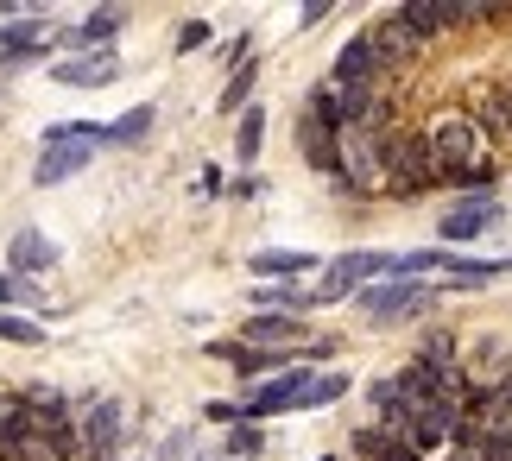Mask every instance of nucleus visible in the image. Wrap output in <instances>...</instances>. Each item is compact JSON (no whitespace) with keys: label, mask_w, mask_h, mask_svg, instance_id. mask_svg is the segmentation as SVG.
I'll return each mask as SVG.
<instances>
[{"label":"nucleus","mask_w":512,"mask_h":461,"mask_svg":"<svg viewBox=\"0 0 512 461\" xmlns=\"http://www.w3.org/2000/svg\"><path fill=\"white\" fill-rule=\"evenodd\" d=\"M430 139V158H437V184H462V190H487L500 177V158L487 152L481 127L468 114H437L424 127Z\"/></svg>","instance_id":"nucleus-1"},{"label":"nucleus","mask_w":512,"mask_h":461,"mask_svg":"<svg viewBox=\"0 0 512 461\" xmlns=\"http://www.w3.org/2000/svg\"><path fill=\"white\" fill-rule=\"evenodd\" d=\"M380 171L392 196H418L437 184V158H430V139L418 127H386L380 133Z\"/></svg>","instance_id":"nucleus-2"},{"label":"nucleus","mask_w":512,"mask_h":461,"mask_svg":"<svg viewBox=\"0 0 512 461\" xmlns=\"http://www.w3.org/2000/svg\"><path fill=\"white\" fill-rule=\"evenodd\" d=\"M399 272H405V259H392V253H342L336 266L323 272L317 304H342V297H361L373 278H399Z\"/></svg>","instance_id":"nucleus-3"},{"label":"nucleus","mask_w":512,"mask_h":461,"mask_svg":"<svg viewBox=\"0 0 512 461\" xmlns=\"http://www.w3.org/2000/svg\"><path fill=\"white\" fill-rule=\"evenodd\" d=\"M430 285H418V278H386V285H367L361 291V310L373 316V323H405V316H424L430 310Z\"/></svg>","instance_id":"nucleus-4"},{"label":"nucleus","mask_w":512,"mask_h":461,"mask_svg":"<svg viewBox=\"0 0 512 461\" xmlns=\"http://www.w3.org/2000/svg\"><path fill=\"white\" fill-rule=\"evenodd\" d=\"M310 367H285V373H272L266 386H253L247 398H241V424H260V417H279V411H298V398H304V386H310Z\"/></svg>","instance_id":"nucleus-5"},{"label":"nucleus","mask_w":512,"mask_h":461,"mask_svg":"<svg viewBox=\"0 0 512 461\" xmlns=\"http://www.w3.org/2000/svg\"><path fill=\"white\" fill-rule=\"evenodd\" d=\"M76 443H83L89 461H114V449H121V405H114V398H83V411H76Z\"/></svg>","instance_id":"nucleus-6"},{"label":"nucleus","mask_w":512,"mask_h":461,"mask_svg":"<svg viewBox=\"0 0 512 461\" xmlns=\"http://www.w3.org/2000/svg\"><path fill=\"white\" fill-rule=\"evenodd\" d=\"M323 83H342V89H386V64L380 51H373V38H348V45L336 51V70L323 76Z\"/></svg>","instance_id":"nucleus-7"},{"label":"nucleus","mask_w":512,"mask_h":461,"mask_svg":"<svg viewBox=\"0 0 512 461\" xmlns=\"http://www.w3.org/2000/svg\"><path fill=\"white\" fill-rule=\"evenodd\" d=\"M367 38H373V51H380V64H386V76L399 70V64H411V57L424 51V38L411 32V19H405L399 7H386L380 19H373V32H367Z\"/></svg>","instance_id":"nucleus-8"},{"label":"nucleus","mask_w":512,"mask_h":461,"mask_svg":"<svg viewBox=\"0 0 512 461\" xmlns=\"http://www.w3.org/2000/svg\"><path fill=\"white\" fill-rule=\"evenodd\" d=\"M51 76H57L64 89H102V83H114V76H121V57H114V45H108V51H83V57H57Z\"/></svg>","instance_id":"nucleus-9"},{"label":"nucleus","mask_w":512,"mask_h":461,"mask_svg":"<svg viewBox=\"0 0 512 461\" xmlns=\"http://www.w3.org/2000/svg\"><path fill=\"white\" fill-rule=\"evenodd\" d=\"M19 398H26V430L32 436H64V430H76V411H70L64 392L32 386V392H19Z\"/></svg>","instance_id":"nucleus-10"},{"label":"nucleus","mask_w":512,"mask_h":461,"mask_svg":"<svg viewBox=\"0 0 512 461\" xmlns=\"http://www.w3.org/2000/svg\"><path fill=\"white\" fill-rule=\"evenodd\" d=\"M468 120L481 127L487 146H506L512 152V89H481L475 108H468Z\"/></svg>","instance_id":"nucleus-11"},{"label":"nucleus","mask_w":512,"mask_h":461,"mask_svg":"<svg viewBox=\"0 0 512 461\" xmlns=\"http://www.w3.org/2000/svg\"><path fill=\"white\" fill-rule=\"evenodd\" d=\"M247 348H272V354H285V348H304V316H279V310H260L247 323L241 335Z\"/></svg>","instance_id":"nucleus-12"},{"label":"nucleus","mask_w":512,"mask_h":461,"mask_svg":"<svg viewBox=\"0 0 512 461\" xmlns=\"http://www.w3.org/2000/svg\"><path fill=\"white\" fill-rule=\"evenodd\" d=\"M494 222H500V209H494V203H487V196H468V203H462V209H449V215H443V222H437V234L449 240V247H456V240H481V234H487V228H494Z\"/></svg>","instance_id":"nucleus-13"},{"label":"nucleus","mask_w":512,"mask_h":461,"mask_svg":"<svg viewBox=\"0 0 512 461\" xmlns=\"http://www.w3.org/2000/svg\"><path fill=\"white\" fill-rule=\"evenodd\" d=\"M83 455V443H76V430H64V436H19V443H7L0 449V461H76Z\"/></svg>","instance_id":"nucleus-14"},{"label":"nucleus","mask_w":512,"mask_h":461,"mask_svg":"<svg viewBox=\"0 0 512 461\" xmlns=\"http://www.w3.org/2000/svg\"><path fill=\"white\" fill-rule=\"evenodd\" d=\"M209 354H215V360H228V367L241 373V379H266L272 367H285V354H272V348H247V342H215Z\"/></svg>","instance_id":"nucleus-15"},{"label":"nucleus","mask_w":512,"mask_h":461,"mask_svg":"<svg viewBox=\"0 0 512 461\" xmlns=\"http://www.w3.org/2000/svg\"><path fill=\"white\" fill-rule=\"evenodd\" d=\"M7 266H13V272H51V266H57V247H51L38 228H19L13 247H7Z\"/></svg>","instance_id":"nucleus-16"},{"label":"nucleus","mask_w":512,"mask_h":461,"mask_svg":"<svg viewBox=\"0 0 512 461\" xmlns=\"http://www.w3.org/2000/svg\"><path fill=\"white\" fill-rule=\"evenodd\" d=\"M51 45L38 38V13H26L19 26H7L0 32V64H32V57H45Z\"/></svg>","instance_id":"nucleus-17"},{"label":"nucleus","mask_w":512,"mask_h":461,"mask_svg":"<svg viewBox=\"0 0 512 461\" xmlns=\"http://www.w3.org/2000/svg\"><path fill=\"white\" fill-rule=\"evenodd\" d=\"M298 139H304V158H310V165H317L323 177H336V127H323V120L304 108V120H298Z\"/></svg>","instance_id":"nucleus-18"},{"label":"nucleus","mask_w":512,"mask_h":461,"mask_svg":"<svg viewBox=\"0 0 512 461\" xmlns=\"http://www.w3.org/2000/svg\"><path fill=\"white\" fill-rule=\"evenodd\" d=\"M89 158H95L89 146H45V158H38V171H32V177H38V184H64V177H76V171L89 165Z\"/></svg>","instance_id":"nucleus-19"},{"label":"nucleus","mask_w":512,"mask_h":461,"mask_svg":"<svg viewBox=\"0 0 512 461\" xmlns=\"http://www.w3.org/2000/svg\"><path fill=\"white\" fill-rule=\"evenodd\" d=\"M253 304H260V310H279V316H304V310H317V291H298V285H260V291H253Z\"/></svg>","instance_id":"nucleus-20"},{"label":"nucleus","mask_w":512,"mask_h":461,"mask_svg":"<svg viewBox=\"0 0 512 461\" xmlns=\"http://www.w3.org/2000/svg\"><path fill=\"white\" fill-rule=\"evenodd\" d=\"M127 26V13L121 7H95V13H83V26H76V38H83V51H108V38Z\"/></svg>","instance_id":"nucleus-21"},{"label":"nucleus","mask_w":512,"mask_h":461,"mask_svg":"<svg viewBox=\"0 0 512 461\" xmlns=\"http://www.w3.org/2000/svg\"><path fill=\"white\" fill-rule=\"evenodd\" d=\"M253 272L272 278V285H291L298 272H310V253H298V247L291 253H253Z\"/></svg>","instance_id":"nucleus-22"},{"label":"nucleus","mask_w":512,"mask_h":461,"mask_svg":"<svg viewBox=\"0 0 512 461\" xmlns=\"http://www.w3.org/2000/svg\"><path fill=\"white\" fill-rule=\"evenodd\" d=\"M260 139H266V114L247 108L241 127H234V158H241V165H253V158H260Z\"/></svg>","instance_id":"nucleus-23"},{"label":"nucleus","mask_w":512,"mask_h":461,"mask_svg":"<svg viewBox=\"0 0 512 461\" xmlns=\"http://www.w3.org/2000/svg\"><path fill=\"white\" fill-rule=\"evenodd\" d=\"M348 392V373H317L304 386V398H298V411H323V405H336V398Z\"/></svg>","instance_id":"nucleus-24"},{"label":"nucleus","mask_w":512,"mask_h":461,"mask_svg":"<svg viewBox=\"0 0 512 461\" xmlns=\"http://www.w3.org/2000/svg\"><path fill=\"white\" fill-rule=\"evenodd\" d=\"M19 436H26V398L0 386V449H7V443H19Z\"/></svg>","instance_id":"nucleus-25"},{"label":"nucleus","mask_w":512,"mask_h":461,"mask_svg":"<svg viewBox=\"0 0 512 461\" xmlns=\"http://www.w3.org/2000/svg\"><path fill=\"white\" fill-rule=\"evenodd\" d=\"M146 133H152V108H127V114L108 127V146H140Z\"/></svg>","instance_id":"nucleus-26"},{"label":"nucleus","mask_w":512,"mask_h":461,"mask_svg":"<svg viewBox=\"0 0 512 461\" xmlns=\"http://www.w3.org/2000/svg\"><path fill=\"white\" fill-rule=\"evenodd\" d=\"M0 342H19V348H45V329H38L32 316H13V310H0Z\"/></svg>","instance_id":"nucleus-27"},{"label":"nucleus","mask_w":512,"mask_h":461,"mask_svg":"<svg viewBox=\"0 0 512 461\" xmlns=\"http://www.w3.org/2000/svg\"><path fill=\"white\" fill-rule=\"evenodd\" d=\"M494 278H500L494 259H456L449 266V285H494Z\"/></svg>","instance_id":"nucleus-28"},{"label":"nucleus","mask_w":512,"mask_h":461,"mask_svg":"<svg viewBox=\"0 0 512 461\" xmlns=\"http://www.w3.org/2000/svg\"><path fill=\"white\" fill-rule=\"evenodd\" d=\"M266 443H260V424H234L228 430V455H241V461H253Z\"/></svg>","instance_id":"nucleus-29"},{"label":"nucleus","mask_w":512,"mask_h":461,"mask_svg":"<svg viewBox=\"0 0 512 461\" xmlns=\"http://www.w3.org/2000/svg\"><path fill=\"white\" fill-rule=\"evenodd\" d=\"M468 436H475L481 461H512V436H481V430H468Z\"/></svg>","instance_id":"nucleus-30"},{"label":"nucleus","mask_w":512,"mask_h":461,"mask_svg":"<svg viewBox=\"0 0 512 461\" xmlns=\"http://www.w3.org/2000/svg\"><path fill=\"white\" fill-rule=\"evenodd\" d=\"M32 285H19V278H7V272H0V304H32Z\"/></svg>","instance_id":"nucleus-31"},{"label":"nucleus","mask_w":512,"mask_h":461,"mask_svg":"<svg viewBox=\"0 0 512 461\" xmlns=\"http://www.w3.org/2000/svg\"><path fill=\"white\" fill-rule=\"evenodd\" d=\"M203 45H209V26H203V19H190V26L177 32V51H203Z\"/></svg>","instance_id":"nucleus-32"},{"label":"nucleus","mask_w":512,"mask_h":461,"mask_svg":"<svg viewBox=\"0 0 512 461\" xmlns=\"http://www.w3.org/2000/svg\"><path fill=\"white\" fill-rule=\"evenodd\" d=\"M317 461H336V455H317Z\"/></svg>","instance_id":"nucleus-33"},{"label":"nucleus","mask_w":512,"mask_h":461,"mask_svg":"<svg viewBox=\"0 0 512 461\" xmlns=\"http://www.w3.org/2000/svg\"><path fill=\"white\" fill-rule=\"evenodd\" d=\"M506 272H512V266H506Z\"/></svg>","instance_id":"nucleus-34"}]
</instances>
